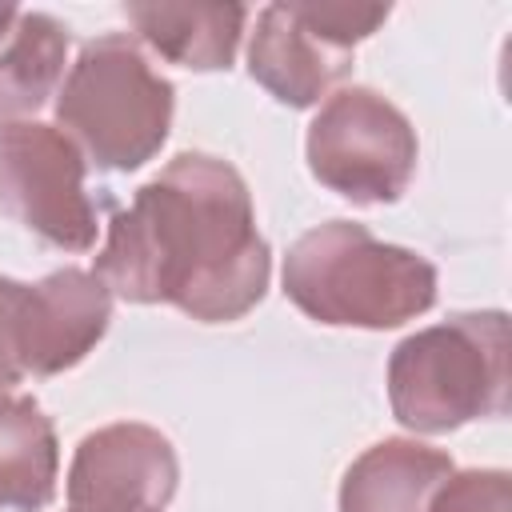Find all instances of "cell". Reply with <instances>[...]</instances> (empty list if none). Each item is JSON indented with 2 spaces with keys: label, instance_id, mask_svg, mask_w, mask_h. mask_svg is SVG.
Returning <instances> with one entry per match:
<instances>
[{
  "label": "cell",
  "instance_id": "cell-1",
  "mask_svg": "<svg viewBox=\"0 0 512 512\" xmlns=\"http://www.w3.org/2000/svg\"><path fill=\"white\" fill-rule=\"evenodd\" d=\"M268 244L256 232L240 172L180 152L112 216L96 276L132 304H176L192 320H240L268 288Z\"/></svg>",
  "mask_w": 512,
  "mask_h": 512
},
{
  "label": "cell",
  "instance_id": "cell-2",
  "mask_svg": "<svg viewBox=\"0 0 512 512\" xmlns=\"http://www.w3.org/2000/svg\"><path fill=\"white\" fill-rule=\"evenodd\" d=\"M284 296L316 324L396 328L436 304V268L364 224L328 220L288 248Z\"/></svg>",
  "mask_w": 512,
  "mask_h": 512
},
{
  "label": "cell",
  "instance_id": "cell-3",
  "mask_svg": "<svg viewBox=\"0 0 512 512\" xmlns=\"http://www.w3.org/2000/svg\"><path fill=\"white\" fill-rule=\"evenodd\" d=\"M392 416L412 432H452L508 412V316L456 312L420 328L388 360Z\"/></svg>",
  "mask_w": 512,
  "mask_h": 512
},
{
  "label": "cell",
  "instance_id": "cell-4",
  "mask_svg": "<svg viewBox=\"0 0 512 512\" xmlns=\"http://www.w3.org/2000/svg\"><path fill=\"white\" fill-rule=\"evenodd\" d=\"M172 104L176 88L148 64L136 40L108 32L80 48L56 96V120L96 168L132 172L168 140Z\"/></svg>",
  "mask_w": 512,
  "mask_h": 512
},
{
  "label": "cell",
  "instance_id": "cell-5",
  "mask_svg": "<svg viewBox=\"0 0 512 512\" xmlns=\"http://www.w3.org/2000/svg\"><path fill=\"white\" fill-rule=\"evenodd\" d=\"M408 116L372 88H340L308 124L312 176L352 204H392L416 172Z\"/></svg>",
  "mask_w": 512,
  "mask_h": 512
},
{
  "label": "cell",
  "instance_id": "cell-6",
  "mask_svg": "<svg viewBox=\"0 0 512 512\" xmlns=\"http://www.w3.org/2000/svg\"><path fill=\"white\" fill-rule=\"evenodd\" d=\"M388 20V4H268L256 16L248 72L288 108L316 104L352 68V44Z\"/></svg>",
  "mask_w": 512,
  "mask_h": 512
},
{
  "label": "cell",
  "instance_id": "cell-7",
  "mask_svg": "<svg viewBox=\"0 0 512 512\" xmlns=\"http://www.w3.org/2000/svg\"><path fill=\"white\" fill-rule=\"evenodd\" d=\"M0 204L52 248L88 252L96 244L100 224L84 188V156L52 124H0Z\"/></svg>",
  "mask_w": 512,
  "mask_h": 512
},
{
  "label": "cell",
  "instance_id": "cell-8",
  "mask_svg": "<svg viewBox=\"0 0 512 512\" xmlns=\"http://www.w3.org/2000/svg\"><path fill=\"white\" fill-rule=\"evenodd\" d=\"M180 464L164 432L148 424H108L80 440L68 468V512H164L176 496Z\"/></svg>",
  "mask_w": 512,
  "mask_h": 512
},
{
  "label": "cell",
  "instance_id": "cell-9",
  "mask_svg": "<svg viewBox=\"0 0 512 512\" xmlns=\"http://www.w3.org/2000/svg\"><path fill=\"white\" fill-rule=\"evenodd\" d=\"M112 320V292L96 272L60 268L40 284H24L16 348L32 376H56L80 364Z\"/></svg>",
  "mask_w": 512,
  "mask_h": 512
},
{
  "label": "cell",
  "instance_id": "cell-10",
  "mask_svg": "<svg viewBox=\"0 0 512 512\" xmlns=\"http://www.w3.org/2000/svg\"><path fill=\"white\" fill-rule=\"evenodd\" d=\"M448 476V452L416 440H380L344 472L340 512H428Z\"/></svg>",
  "mask_w": 512,
  "mask_h": 512
},
{
  "label": "cell",
  "instance_id": "cell-11",
  "mask_svg": "<svg viewBox=\"0 0 512 512\" xmlns=\"http://www.w3.org/2000/svg\"><path fill=\"white\" fill-rule=\"evenodd\" d=\"M124 16L140 32V40L152 44L164 60L196 68V72H216L232 64L248 8L240 4H128Z\"/></svg>",
  "mask_w": 512,
  "mask_h": 512
},
{
  "label": "cell",
  "instance_id": "cell-12",
  "mask_svg": "<svg viewBox=\"0 0 512 512\" xmlns=\"http://www.w3.org/2000/svg\"><path fill=\"white\" fill-rule=\"evenodd\" d=\"M60 448L32 396H0V508L40 512L56 496Z\"/></svg>",
  "mask_w": 512,
  "mask_h": 512
},
{
  "label": "cell",
  "instance_id": "cell-13",
  "mask_svg": "<svg viewBox=\"0 0 512 512\" xmlns=\"http://www.w3.org/2000/svg\"><path fill=\"white\" fill-rule=\"evenodd\" d=\"M68 32L48 12H16L0 36V124L40 112L64 76Z\"/></svg>",
  "mask_w": 512,
  "mask_h": 512
},
{
  "label": "cell",
  "instance_id": "cell-14",
  "mask_svg": "<svg viewBox=\"0 0 512 512\" xmlns=\"http://www.w3.org/2000/svg\"><path fill=\"white\" fill-rule=\"evenodd\" d=\"M428 512H512V484L500 468H472L460 476H448Z\"/></svg>",
  "mask_w": 512,
  "mask_h": 512
},
{
  "label": "cell",
  "instance_id": "cell-15",
  "mask_svg": "<svg viewBox=\"0 0 512 512\" xmlns=\"http://www.w3.org/2000/svg\"><path fill=\"white\" fill-rule=\"evenodd\" d=\"M20 300H24V284L0 276V396L12 392V384H20L24 364H20V348H16V320H20Z\"/></svg>",
  "mask_w": 512,
  "mask_h": 512
},
{
  "label": "cell",
  "instance_id": "cell-16",
  "mask_svg": "<svg viewBox=\"0 0 512 512\" xmlns=\"http://www.w3.org/2000/svg\"><path fill=\"white\" fill-rule=\"evenodd\" d=\"M12 20H16V8L12 4H0V36L12 28Z\"/></svg>",
  "mask_w": 512,
  "mask_h": 512
}]
</instances>
